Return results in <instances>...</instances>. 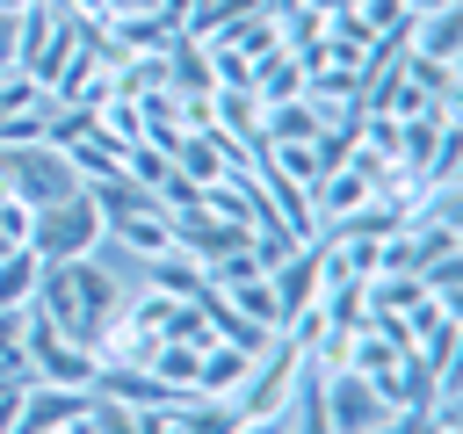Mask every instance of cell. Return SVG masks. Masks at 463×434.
<instances>
[{
	"mask_svg": "<svg viewBox=\"0 0 463 434\" xmlns=\"http://www.w3.org/2000/svg\"><path fill=\"white\" fill-rule=\"evenodd\" d=\"M65 340H80V347H101V333L123 318V304H130V289L94 260V253H80V260H58V268H43L36 275V297H29Z\"/></svg>",
	"mask_w": 463,
	"mask_h": 434,
	"instance_id": "6da1fadb",
	"label": "cell"
},
{
	"mask_svg": "<svg viewBox=\"0 0 463 434\" xmlns=\"http://www.w3.org/2000/svg\"><path fill=\"white\" fill-rule=\"evenodd\" d=\"M0 188L14 195V203H29V210H43V203H65V195H80L87 181L72 174V159H65V145H0Z\"/></svg>",
	"mask_w": 463,
	"mask_h": 434,
	"instance_id": "7a4b0ae2",
	"label": "cell"
},
{
	"mask_svg": "<svg viewBox=\"0 0 463 434\" xmlns=\"http://www.w3.org/2000/svg\"><path fill=\"white\" fill-rule=\"evenodd\" d=\"M94 239H101V210H94V195H87V188H80V195H65V203L29 210V253H36L43 268L94 253Z\"/></svg>",
	"mask_w": 463,
	"mask_h": 434,
	"instance_id": "3957f363",
	"label": "cell"
},
{
	"mask_svg": "<svg viewBox=\"0 0 463 434\" xmlns=\"http://www.w3.org/2000/svg\"><path fill=\"white\" fill-rule=\"evenodd\" d=\"M22 354H29V376L36 383H65V391H94V347H80V340H65L36 304L22 311Z\"/></svg>",
	"mask_w": 463,
	"mask_h": 434,
	"instance_id": "277c9868",
	"label": "cell"
},
{
	"mask_svg": "<svg viewBox=\"0 0 463 434\" xmlns=\"http://www.w3.org/2000/svg\"><path fill=\"white\" fill-rule=\"evenodd\" d=\"M297 369H304V347L289 340V333H275L260 354H253V369H246V383L232 391V405H239V420H268V412H282V398H289V383H297Z\"/></svg>",
	"mask_w": 463,
	"mask_h": 434,
	"instance_id": "5b68a950",
	"label": "cell"
},
{
	"mask_svg": "<svg viewBox=\"0 0 463 434\" xmlns=\"http://www.w3.org/2000/svg\"><path fill=\"white\" fill-rule=\"evenodd\" d=\"M318 391H326V427H333V434H376V427L398 412V405H391L362 369H347V362H340V369H318Z\"/></svg>",
	"mask_w": 463,
	"mask_h": 434,
	"instance_id": "8992f818",
	"label": "cell"
},
{
	"mask_svg": "<svg viewBox=\"0 0 463 434\" xmlns=\"http://www.w3.org/2000/svg\"><path fill=\"white\" fill-rule=\"evenodd\" d=\"M87 405H94V391H65V383H22V405H14V427H7V434H58V427H72Z\"/></svg>",
	"mask_w": 463,
	"mask_h": 434,
	"instance_id": "52a82bcc",
	"label": "cell"
},
{
	"mask_svg": "<svg viewBox=\"0 0 463 434\" xmlns=\"http://www.w3.org/2000/svg\"><path fill=\"white\" fill-rule=\"evenodd\" d=\"M405 51H412V58H441V65H456V58H463V7H427V14H412Z\"/></svg>",
	"mask_w": 463,
	"mask_h": 434,
	"instance_id": "ba28073f",
	"label": "cell"
},
{
	"mask_svg": "<svg viewBox=\"0 0 463 434\" xmlns=\"http://www.w3.org/2000/svg\"><path fill=\"white\" fill-rule=\"evenodd\" d=\"M159 65H166V87L174 94H217V72H210V43H195V36H174L166 51H159Z\"/></svg>",
	"mask_w": 463,
	"mask_h": 434,
	"instance_id": "9c48e42d",
	"label": "cell"
},
{
	"mask_svg": "<svg viewBox=\"0 0 463 434\" xmlns=\"http://www.w3.org/2000/svg\"><path fill=\"white\" fill-rule=\"evenodd\" d=\"M246 369H253V354H246V347L210 340V347H203V362H195V398H232V391L246 383Z\"/></svg>",
	"mask_w": 463,
	"mask_h": 434,
	"instance_id": "30bf717a",
	"label": "cell"
},
{
	"mask_svg": "<svg viewBox=\"0 0 463 434\" xmlns=\"http://www.w3.org/2000/svg\"><path fill=\"white\" fill-rule=\"evenodd\" d=\"M318 43H326V58H333V65H354V72H362V58L376 51V29L362 22V7H333Z\"/></svg>",
	"mask_w": 463,
	"mask_h": 434,
	"instance_id": "8fae6325",
	"label": "cell"
},
{
	"mask_svg": "<svg viewBox=\"0 0 463 434\" xmlns=\"http://www.w3.org/2000/svg\"><path fill=\"white\" fill-rule=\"evenodd\" d=\"M101 239H116V246H130L137 260H152V253H166V246H174V217H166V210H137V217H109V224H101Z\"/></svg>",
	"mask_w": 463,
	"mask_h": 434,
	"instance_id": "7c38bea8",
	"label": "cell"
},
{
	"mask_svg": "<svg viewBox=\"0 0 463 434\" xmlns=\"http://www.w3.org/2000/svg\"><path fill=\"white\" fill-rule=\"evenodd\" d=\"M282 434H333V427H326V391H318V369H311V362L297 369V383H289V398H282Z\"/></svg>",
	"mask_w": 463,
	"mask_h": 434,
	"instance_id": "4fadbf2b",
	"label": "cell"
},
{
	"mask_svg": "<svg viewBox=\"0 0 463 434\" xmlns=\"http://www.w3.org/2000/svg\"><path fill=\"white\" fill-rule=\"evenodd\" d=\"M166 159H174V166H181V174H188V181H217V174H224V166H246V159H239V152H232V145H217V137H210V130H188V137H181V145H174V152H166Z\"/></svg>",
	"mask_w": 463,
	"mask_h": 434,
	"instance_id": "5bb4252c",
	"label": "cell"
},
{
	"mask_svg": "<svg viewBox=\"0 0 463 434\" xmlns=\"http://www.w3.org/2000/svg\"><path fill=\"white\" fill-rule=\"evenodd\" d=\"M268 0H195L188 14H181V36H195V43H217L232 22H246V14H260Z\"/></svg>",
	"mask_w": 463,
	"mask_h": 434,
	"instance_id": "9a60e30c",
	"label": "cell"
},
{
	"mask_svg": "<svg viewBox=\"0 0 463 434\" xmlns=\"http://www.w3.org/2000/svg\"><path fill=\"white\" fill-rule=\"evenodd\" d=\"M217 297H224L232 311H246L253 326H268V333L282 326V304H275V282H268V275H246V282H224Z\"/></svg>",
	"mask_w": 463,
	"mask_h": 434,
	"instance_id": "2e32d148",
	"label": "cell"
},
{
	"mask_svg": "<svg viewBox=\"0 0 463 434\" xmlns=\"http://www.w3.org/2000/svg\"><path fill=\"white\" fill-rule=\"evenodd\" d=\"M36 275H43V260H36L29 246L0 253V311H29V297H36Z\"/></svg>",
	"mask_w": 463,
	"mask_h": 434,
	"instance_id": "e0dca14e",
	"label": "cell"
},
{
	"mask_svg": "<svg viewBox=\"0 0 463 434\" xmlns=\"http://www.w3.org/2000/svg\"><path fill=\"white\" fill-rule=\"evenodd\" d=\"M217 43H224V51H239L246 65H253L260 51H275V0H268L260 14H246V22H232V29L217 36Z\"/></svg>",
	"mask_w": 463,
	"mask_h": 434,
	"instance_id": "ac0fdd59",
	"label": "cell"
},
{
	"mask_svg": "<svg viewBox=\"0 0 463 434\" xmlns=\"http://www.w3.org/2000/svg\"><path fill=\"white\" fill-rule=\"evenodd\" d=\"M195 362H203V347H188V340H159L145 369H152V376H166L174 391H195Z\"/></svg>",
	"mask_w": 463,
	"mask_h": 434,
	"instance_id": "d6986e66",
	"label": "cell"
},
{
	"mask_svg": "<svg viewBox=\"0 0 463 434\" xmlns=\"http://www.w3.org/2000/svg\"><path fill=\"white\" fill-rule=\"evenodd\" d=\"M405 80H412L427 101L456 108V65H441V58H412V51H405Z\"/></svg>",
	"mask_w": 463,
	"mask_h": 434,
	"instance_id": "ffe728a7",
	"label": "cell"
},
{
	"mask_svg": "<svg viewBox=\"0 0 463 434\" xmlns=\"http://www.w3.org/2000/svg\"><path fill=\"white\" fill-rule=\"evenodd\" d=\"M14 246H29V203H14L0 188V253H14Z\"/></svg>",
	"mask_w": 463,
	"mask_h": 434,
	"instance_id": "44dd1931",
	"label": "cell"
},
{
	"mask_svg": "<svg viewBox=\"0 0 463 434\" xmlns=\"http://www.w3.org/2000/svg\"><path fill=\"white\" fill-rule=\"evenodd\" d=\"M0 72H14V14H0Z\"/></svg>",
	"mask_w": 463,
	"mask_h": 434,
	"instance_id": "7402d4cb",
	"label": "cell"
},
{
	"mask_svg": "<svg viewBox=\"0 0 463 434\" xmlns=\"http://www.w3.org/2000/svg\"><path fill=\"white\" fill-rule=\"evenodd\" d=\"M159 0H109V14H152Z\"/></svg>",
	"mask_w": 463,
	"mask_h": 434,
	"instance_id": "603a6c76",
	"label": "cell"
},
{
	"mask_svg": "<svg viewBox=\"0 0 463 434\" xmlns=\"http://www.w3.org/2000/svg\"><path fill=\"white\" fill-rule=\"evenodd\" d=\"M405 14H427V7H456V0H398Z\"/></svg>",
	"mask_w": 463,
	"mask_h": 434,
	"instance_id": "cb8c5ba5",
	"label": "cell"
},
{
	"mask_svg": "<svg viewBox=\"0 0 463 434\" xmlns=\"http://www.w3.org/2000/svg\"><path fill=\"white\" fill-rule=\"evenodd\" d=\"M304 7H318V14H333V7H347V0H304Z\"/></svg>",
	"mask_w": 463,
	"mask_h": 434,
	"instance_id": "d4e9b609",
	"label": "cell"
},
{
	"mask_svg": "<svg viewBox=\"0 0 463 434\" xmlns=\"http://www.w3.org/2000/svg\"><path fill=\"white\" fill-rule=\"evenodd\" d=\"M58 434H65V427H58Z\"/></svg>",
	"mask_w": 463,
	"mask_h": 434,
	"instance_id": "484cf974",
	"label": "cell"
}]
</instances>
